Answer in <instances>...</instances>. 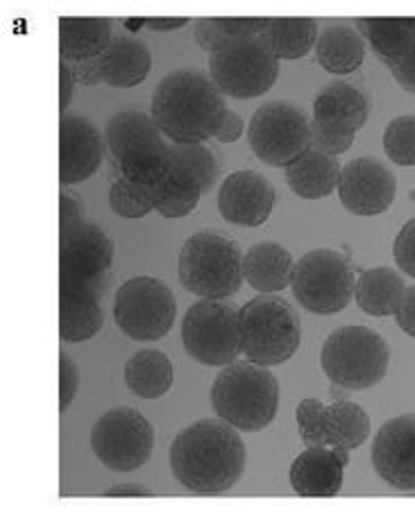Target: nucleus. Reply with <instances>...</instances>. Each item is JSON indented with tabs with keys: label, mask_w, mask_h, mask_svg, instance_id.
Segmentation results:
<instances>
[{
	"label": "nucleus",
	"mask_w": 415,
	"mask_h": 512,
	"mask_svg": "<svg viewBox=\"0 0 415 512\" xmlns=\"http://www.w3.org/2000/svg\"><path fill=\"white\" fill-rule=\"evenodd\" d=\"M80 390V372L73 358L62 352L59 354V411H69V406L78 397Z\"/></svg>",
	"instance_id": "58836bf2"
},
{
	"label": "nucleus",
	"mask_w": 415,
	"mask_h": 512,
	"mask_svg": "<svg viewBox=\"0 0 415 512\" xmlns=\"http://www.w3.org/2000/svg\"><path fill=\"white\" fill-rule=\"evenodd\" d=\"M384 152L397 166H415V116H397L384 130Z\"/></svg>",
	"instance_id": "c9c22d12"
},
{
	"label": "nucleus",
	"mask_w": 415,
	"mask_h": 512,
	"mask_svg": "<svg viewBox=\"0 0 415 512\" xmlns=\"http://www.w3.org/2000/svg\"><path fill=\"white\" fill-rule=\"evenodd\" d=\"M59 211H62V220H59V232L75 227L84 220V200L82 195L71 191L69 186L59 193Z\"/></svg>",
	"instance_id": "a19ab883"
},
{
	"label": "nucleus",
	"mask_w": 415,
	"mask_h": 512,
	"mask_svg": "<svg viewBox=\"0 0 415 512\" xmlns=\"http://www.w3.org/2000/svg\"><path fill=\"white\" fill-rule=\"evenodd\" d=\"M114 34L107 19H73L59 21V53L64 62H87L98 59L112 44Z\"/></svg>",
	"instance_id": "a878e982"
},
{
	"label": "nucleus",
	"mask_w": 415,
	"mask_h": 512,
	"mask_svg": "<svg viewBox=\"0 0 415 512\" xmlns=\"http://www.w3.org/2000/svg\"><path fill=\"white\" fill-rule=\"evenodd\" d=\"M397 193L395 173L375 157H359L343 168L338 198L354 216H379L391 209Z\"/></svg>",
	"instance_id": "4468645a"
},
{
	"label": "nucleus",
	"mask_w": 415,
	"mask_h": 512,
	"mask_svg": "<svg viewBox=\"0 0 415 512\" xmlns=\"http://www.w3.org/2000/svg\"><path fill=\"white\" fill-rule=\"evenodd\" d=\"M354 28L370 41L395 82L415 93V19H357Z\"/></svg>",
	"instance_id": "2eb2a0df"
},
{
	"label": "nucleus",
	"mask_w": 415,
	"mask_h": 512,
	"mask_svg": "<svg viewBox=\"0 0 415 512\" xmlns=\"http://www.w3.org/2000/svg\"><path fill=\"white\" fill-rule=\"evenodd\" d=\"M103 82L116 89H132L148 78L152 55L141 39L114 37L98 57Z\"/></svg>",
	"instance_id": "4be33fe9"
},
{
	"label": "nucleus",
	"mask_w": 415,
	"mask_h": 512,
	"mask_svg": "<svg viewBox=\"0 0 415 512\" xmlns=\"http://www.w3.org/2000/svg\"><path fill=\"white\" fill-rule=\"evenodd\" d=\"M225 420H198L173 440L171 472L193 494L216 497L232 488L245 472V445Z\"/></svg>",
	"instance_id": "f257e3e1"
},
{
	"label": "nucleus",
	"mask_w": 415,
	"mask_h": 512,
	"mask_svg": "<svg viewBox=\"0 0 415 512\" xmlns=\"http://www.w3.org/2000/svg\"><path fill=\"white\" fill-rule=\"evenodd\" d=\"M73 87H75V78H73V73H71V68H69V62H59V109H62V112H66V109H69V102H71V98H73Z\"/></svg>",
	"instance_id": "49530a36"
},
{
	"label": "nucleus",
	"mask_w": 415,
	"mask_h": 512,
	"mask_svg": "<svg viewBox=\"0 0 415 512\" xmlns=\"http://www.w3.org/2000/svg\"><path fill=\"white\" fill-rule=\"evenodd\" d=\"M318 23L313 19H270L266 44L277 59H302L318 44Z\"/></svg>",
	"instance_id": "2f4dec72"
},
{
	"label": "nucleus",
	"mask_w": 415,
	"mask_h": 512,
	"mask_svg": "<svg viewBox=\"0 0 415 512\" xmlns=\"http://www.w3.org/2000/svg\"><path fill=\"white\" fill-rule=\"evenodd\" d=\"M243 130H245V123H243L241 114L232 112V109H230V112L225 114V121H223V125H220L216 139L220 143H234V141L241 139Z\"/></svg>",
	"instance_id": "a18cd8bd"
},
{
	"label": "nucleus",
	"mask_w": 415,
	"mask_h": 512,
	"mask_svg": "<svg viewBox=\"0 0 415 512\" xmlns=\"http://www.w3.org/2000/svg\"><path fill=\"white\" fill-rule=\"evenodd\" d=\"M105 145L98 127L87 116L66 114L59 123V182L73 186L96 173L103 164Z\"/></svg>",
	"instance_id": "a211bd4d"
},
{
	"label": "nucleus",
	"mask_w": 415,
	"mask_h": 512,
	"mask_svg": "<svg viewBox=\"0 0 415 512\" xmlns=\"http://www.w3.org/2000/svg\"><path fill=\"white\" fill-rule=\"evenodd\" d=\"M173 177L196 184L202 195L218 184V161L205 143H173Z\"/></svg>",
	"instance_id": "473e14b6"
},
{
	"label": "nucleus",
	"mask_w": 415,
	"mask_h": 512,
	"mask_svg": "<svg viewBox=\"0 0 415 512\" xmlns=\"http://www.w3.org/2000/svg\"><path fill=\"white\" fill-rule=\"evenodd\" d=\"M109 207L116 213V216L137 220L148 216V213L155 209V202H152V195L143 191L141 186L132 184L127 177H118L116 182L109 189Z\"/></svg>",
	"instance_id": "f704fd0d"
},
{
	"label": "nucleus",
	"mask_w": 415,
	"mask_h": 512,
	"mask_svg": "<svg viewBox=\"0 0 415 512\" xmlns=\"http://www.w3.org/2000/svg\"><path fill=\"white\" fill-rule=\"evenodd\" d=\"M155 429L137 408H112L91 429V449L112 472H134L148 463Z\"/></svg>",
	"instance_id": "ddd939ff"
},
{
	"label": "nucleus",
	"mask_w": 415,
	"mask_h": 512,
	"mask_svg": "<svg viewBox=\"0 0 415 512\" xmlns=\"http://www.w3.org/2000/svg\"><path fill=\"white\" fill-rule=\"evenodd\" d=\"M370 415L354 401H334L327 406V447L352 451L370 438Z\"/></svg>",
	"instance_id": "c85d7f7f"
},
{
	"label": "nucleus",
	"mask_w": 415,
	"mask_h": 512,
	"mask_svg": "<svg viewBox=\"0 0 415 512\" xmlns=\"http://www.w3.org/2000/svg\"><path fill=\"white\" fill-rule=\"evenodd\" d=\"M150 112L173 143H205L218 134L230 109L205 73L180 68L157 84Z\"/></svg>",
	"instance_id": "f03ea898"
},
{
	"label": "nucleus",
	"mask_w": 415,
	"mask_h": 512,
	"mask_svg": "<svg viewBox=\"0 0 415 512\" xmlns=\"http://www.w3.org/2000/svg\"><path fill=\"white\" fill-rule=\"evenodd\" d=\"M406 295L404 279L391 268H372L357 279V304L363 313L386 318L400 311Z\"/></svg>",
	"instance_id": "cd10ccee"
},
{
	"label": "nucleus",
	"mask_w": 415,
	"mask_h": 512,
	"mask_svg": "<svg viewBox=\"0 0 415 512\" xmlns=\"http://www.w3.org/2000/svg\"><path fill=\"white\" fill-rule=\"evenodd\" d=\"M397 327H400L406 336L415 338V286L406 288V295L402 300L400 311L395 313Z\"/></svg>",
	"instance_id": "37998d69"
},
{
	"label": "nucleus",
	"mask_w": 415,
	"mask_h": 512,
	"mask_svg": "<svg viewBox=\"0 0 415 512\" xmlns=\"http://www.w3.org/2000/svg\"><path fill=\"white\" fill-rule=\"evenodd\" d=\"M162 130L152 114L141 112V109H125V112H118L109 118L105 139L107 148L112 152L116 161H121L123 155L134 145L146 143L152 139H162Z\"/></svg>",
	"instance_id": "c756f323"
},
{
	"label": "nucleus",
	"mask_w": 415,
	"mask_h": 512,
	"mask_svg": "<svg viewBox=\"0 0 415 512\" xmlns=\"http://www.w3.org/2000/svg\"><path fill=\"white\" fill-rule=\"evenodd\" d=\"M105 311L100 302L59 293V336L66 343H84L103 329Z\"/></svg>",
	"instance_id": "7c9ffc66"
},
{
	"label": "nucleus",
	"mask_w": 415,
	"mask_h": 512,
	"mask_svg": "<svg viewBox=\"0 0 415 512\" xmlns=\"http://www.w3.org/2000/svg\"><path fill=\"white\" fill-rule=\"evenodd\" d=\"M209 78L225 96L250 100L273 89L279 78V59L264 37L236 39L211 53Z\"/></svg>",
	"instance_id": "1a4fd4ad"
},
{
	"label": "nucleus",
	"mask_w": 415,
	"mask_h": 512,
	"mask_svg": "<svg viewBox=\"0 0 415 512\" xmlns=\"http://www.w3.org/2000/svg\"><path fill=\"white\" fill-rule=\"evenodd\" d=\"M277 202L275 186L257 170H236L227 175L218 191V211L227 223L261 227Z\"/></svg>",
	"instance_id": "dca6fc26"
},
{
	"label": "nucleus",
	"mask_w": 415,
	"mask_h": 512,
	"mask_svg": "<svg viewBox=\"0 0 415 512\" xmlns=\"http://www.w3.org/2000/svg\"><path fill=\"white\" fill-rule=\"evenodd\" d=\"M393 256L397 268L415 279V218H411L409 223L400 229V234H397Z\"/></svg>",
	"instance_id": "ea45409f"
},
{
	"label": "nucleus",
	"mask_w": 415,
	"mask_h": 512,
	"mask_svg": "<svg viewBox=\"0 0 415 512\" xmlns=\"http://www.w3.org/2000/svg\"><path fill=\"white\" fill-rule=\"evenodd\" d=\"M293 268L291 252L273 241L252 245L243 259V277L257 293H279L291 286Z\"/></svg>",
	"instance_id": "b1692460"
},
{
	"label": "nucleus",
	"mask_w": 415,
	"mask_h": 512,
	"mask_svg": "<svg viewBox=\"0 0 415 512\" xmlns=\"http://www.w3.org/2000/svg\"><path fill=\"white\" fill-rule=\"evenodd\" d=\"M59 234V293L100 302L114 261V245L105 229L82 220Z\"/></svg>",
	"instance_id": "423d86ee"
},
{
	"label": "nucleus",
	"mask_w": 415,
	"mask_h": 512,
	"mask_svg": "<svg viewBox=\"0 0 415 512\" xmlns=\"http://www.w3.org/2000/svg\"><path fill=\"white\" fill-rule=\"evenodd\" d=\"M211 406L234 429L257 433L275 420L279 408L277 377L252 361L232 363L211 386Z\"/></svg>",
	"instance_id": "7ed1b4c3"
},
{
	"label": "nucleus",
	"mask_w": 415,
	"mask_h": 512,
	"mask_svg": "<svg viewBox=\"0 0 415 512\" xmlns=\"http://www.w3.org/2000/svg\"><path fill=\"white\" fill-rule=\"evenodd\" d=\"M320 365L334 386L368 390L384 381L391 365V347L368 327H341L327 336Z\"/></svg>",
	"instance_id": "0eeeda50"
},
{
	"label": "nucleus",
	"mask_w": 415,
	"mask_h": 512,
	"mask_svg": "<svg viewBox=\"0 0 415 512\" xmlns=\"http://www.w3.org/2000/svg\"><path fill=\"white\" fill-rule=\"evenodd\" d=\"M343 166L338 157L325 155L316 148L304 150L302 155L286 166V184L302 200H323L332 195L341 182Z\"/></svg>",
	"instance_id": "412c9836"
},
{
	"label": "nucleus",
	"mask_w": 415,
	"mask_h": 512,
	"mask_svg": "<svg viewBox=\"0 0 415 512\" xmlns=\"http://www.w3.org/2000/svg\"><path fill=\"white\" fill-rule=\"evenodd\" d=\"M69 68H71L75 82L84 84V87H93V84L103 82L98 59H87V62H69Z\"/></svg>",
	"instance_id": "c03bdc74"
},
{
	"label": "nucleus",
	"mask_w": 415,
	"mask_h": 512,
	"mask_svg": "<svg viewBox=\"0 0 415 512\" xmlns=\"http://www.w3.org/2000/svg\"><path fill=\"white\" fill-rule=\"evenodd\" d=\"M372 467L397 490H415V413L393 417L372 442Z\"/></svg>",
	"instance_id": "f3484780"
},
{
	"label": "nucleus",
	"mask_w": 415,
	"mask_h": 512,
	"mask_svg": "<svg viewBox=\"0 0 415 512\" xmlns=\"http://www.w3.org/2000/svg\"><path fill=\"white\" fill-rule=\"evenodd\" d=\"M193 37H196L198 46L202 50H207L209 55L230 44V39H227L225 34L220 32L218 25H216V19H200V21H196V25H193Z\"/></svg>",
	"instance_id": "79ce46f5"
},
{
	"label": "nucleus",
	"mask_w": 415,
	"mask_h": 512,
	"mask_svg": "<svg viewBox=\"0 0 415 512\" xmlns=\"http://www.w3.org/2000/svg\"><path fill=\"white\" fill-rule=\"evenodd\" d=\"M186 354L207 368L232 365L241 347V309L230 300H200L182 320Z\"/></svg>",
	"instance_id": "6e6552de"
},
{
	"label": "nucleus",
	"mask_w": 415,
	"mask_h": 512,
	"mask_svg": "<svg viewBox=\"0 0 415 512\" xmlns=\"http://www.w3.org/2000/svg\"><path fill=\"white\" fill-rule=\"evenodd\" d=\"M248 141L254 155L264 164L286 168L311 148V121L291 102H266L252 116Z\"/></svg>",
	"instance_id": "f8f14e48"
},
{
	"label": "nucleus",
	"mask_w": 415,
	"mask_h": 512,
	"mask_svg": "<svg viewBox=\"0 0 415 512\" xmlns=\"http://www.w3.org/2000/svg\"><path fill=\"white\" fill-rule=\"evenodd\" d=\"M350 451L334 447H307L293 460L291 485L300 497H336L343 488Z\"/></svg>",
	"instance_id": "6ab92c4d"
},
{
	"label": "nucleus",
	"mask_w": 415,
	"mask_h": 512,
	"mask_svg": "<svg viewBox=\"0 0 415 512\" xmlns=\"http://www.w3.org/2000/svg\"><path fill=\"white\" fill-rule=\"evenodd\" d=\"M150 488L146 485H139V483H121V485H114V488H109L105 492V497H152Z\"/></svg>",
	"instance_id": "de8ad7c7"
},
{
	"label": "nucleus",
	"mask_w": 415,
	"mask_h": 512,
	"mask_svg": "<svg viewBox=\"0 0 415 512\" xmlns=\"http://www.w3.org/2000/svg\"><path fill=\"white\" fill-rule=\"evenodd\" d=\"M202 198V191L196 184L182 182V179H168L162 189L152 193V202H155V211L162 213L164 218H184L198 207Z\"/></svg>",
	"instance_id": "72a5a7b5"
},
{
	"label": "nucleus",
	"mask_w": 415,
	"mask_h": 512,
	"mask_svg": "<svg viewBox=\"0 0 415 512\" xmlns=\"http://www.w3.org/2000/svg\"><path fill=\"white\" fill-rule=\"evenodd\" d=\"M177 315L173 290L162 279L134 277L116 290L114 320L127 338L155 343L171 331Z\"/></svg>",
	"instance_id": "9b49d317"
},
{
	"label": "nucleus",
	"mask_w": 415,
	"mask_h": 512,
	"mask_svg": "<svg viewBox=\"0 0 415 512\" xmlns=\"http://www.w3.org/2000/svg\"><path fill=\"white\" fill-rule=\"evenodd\" d=\"M300 438L307 447H327V406L318 399H304L295 408Z\"/></svg>",
	"instance_id": "e433bc0d"
},
{
	"label": "nucleus",
	"mask_w": 415,
	"mask_h": 512,
	"mask_svg": "<svg viewBox=\"0 0 415 512\" xmlns=\"http://www.w3.org/2000/svg\"><path fill=\"white\" fill-rule=\"evenodd\" d=\"M291 288L307 311L336 315L357 295V277L343 254L313 250L295 263Z\"/></svg>",
	"instance_id": "9d476101"
},
{
	"label": "nucleus",
	"mask_w": 415,
	"mask_h": 512,
	"mask_svg": "<svg viewBox=\"0 0 415 512\" xmlns=\"http://www.w3.org/2000/svg\"><path fill=\"white\" fill-rule=\"evenodd\" d=\"M186 23H189L186 16H177V19H148V28L157 32H168V30L184 28Z\"/></svg>",
	"instance_id": "09e8293b"
},
{
	"label": "nucleus",
	"mask_w": 415,
	"mask_h": 512,
	"mask_svg": "<svg viewBox=\"0 0 415 512\" xmlns=\"http://www.w3.org/2000/svg\"><path fill=\"white\" fill-rule=\"evenodd\" d=\"M121 175L150 195L173 179V148L164 139H152L130 148L118 161Z\"/></svg>",
	"instance_id": "5701e85b"
},
{
	"label": "nucleus",
	"mask_w": 415,
	"mask_h": 512,
	"mask_svg": "<svg viewBox=\"0 0 415 512\" xmlns=\"http://www.w3.org/2000/svg\"><path fill=\"white\" fill-rule=\"evenodd\" d=\"M243 252L230 234L202 229L184 243L177 275L189 293L202 300H227L243 284Z\"/></svg>",
	"instance_id": "20e7f679"
},
{
	"label": "nucleus",
	"mask_w": 415,
	"mask_h": 512,
	"mask_svg": "<svg viewBox=\"0 0 415 512\" xmlns=\"http://www.w3.org/2000/svg\"><path fill=\"white\" fill-rule=\"evenodd\" d=\"M316 59L327 73L350 75L366 59V39L352 25L334 23L320 32L316 44Z\"/></svg>",
	"instance_id": "393cba45"
},
{
	"label": "nucleus",
	"mask_w": 415,
	"mask_h": 512,
	"mask_svg": "<svg viewBox=\"0 0 415 512\" xmlns=\"http://www.w3.org/2000/svg\"><path fill=\"white\" fill-rule=\"evenodd\" d=\"M171 358L159 349H141L125 363V383L141 399H159L173 388Z\"/></svg>",
	"instance_id": "bb28decb"
},
{
	"label": "nucleus",
	"mask_w": 415,
	"mask_h": 512,
	"mask_svg": "<svg viewBox=\"0 0 415 512\" xmlns=\"http://www.w3.org/2000/svg\"><path fill=\"white\" fill-rule=\"evenodd\" d=\"M354 141H357V134L354 132L327 130V127H320L311 121V148L325 152V155H343V152L352 148Z\"/></svg>",
	"instance_id": "4c0bfd02"
},
{
	"label": "nucleus",
	"mask_w": 415,
	"mask_h": 512,
	"mask_svg": "<svg viewBox=\"0 0 415 512\" xmlns=\"http://www.w3.org/2000/svg\"><path fill=\"white\" fill-rule=\"evenodd\" d=\"M370 105L363 93L347 82H329L313 100V123L327 130L357 134L368 123Z\"/></svg>",
	"instance_id": "aec40b11"
},
{
	"label": "nucleus",
	"mask_w": 415,
	"mask_h": 512,
	"mask_svg": "<svg viewBox=\"0 0 415 512\" xmlns=\"http://www.w3.org/2000/svg\"><path fill=\"white\" fill-rule=\"evenodd\" d=\"M302 322L293 304L275 293H261L241 309V347L248 361L282 365L295 356Z\"/></svg>",
	"instance_id": "39448f33"
}]
</instances>
